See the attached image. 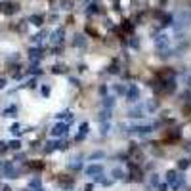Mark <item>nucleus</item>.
I'll list each match as a JSON object with an SVG mask.
<instances>
[{"label": "nucleus", "instance_id": "f257e3e1", "mask_svg": "<svg viewBox=\"0 0 191 191\" xmlns=\"http://www.w3.org/2000/svg\"><path fill=\"white\" fill-rule=\"evenodd\" d=\"M17 8L19 6L15 2H2V4H0V12H4V14H15Z\"/></svg>", "mask_w": 191, "mask_h": 191}]
</instances>
